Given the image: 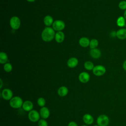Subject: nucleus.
I'll return each instance as SVG.
<instances>
[{
    "label": "nucleus",
    "instance_id": "f257e3e1",
    "mask_svg": "<svg viewBox=\"0 0 126 126\" xmlns=\"http://www.w3.org/2000/svg\"><path fill=\"white\" fill-rule=\"evenodd\" d=\"M55 30L51 27H46L42 32L41 38L45 42H49L55 36Z\"/></svg>",
    "mask_w": 126,
    "mask_h": 126
},
{
    "label": "nucleus",
    "instance_id": "f03ea898",
    "mask_svg": "<svg viewBox=\"0 0 126 126\" xmlns=\"http://www.w3.org/2000/svg\"><path fill=\"white\" fill-rule=\"evenodd\" d=\"M23 102V99L21 97L15 96L9 100V105L13 108L18 109L22 107Z\"/></svg>",
    "mask_w": 126,
    "mask_h": 126
},
{
    "label": "nucleus",
    "instance_id": "7ed1b4c3",
    "mask_svg": "<svg viewBox=\"0 0 126 126\" xmlns=\"http://www.w3.org/2000/svg\"><path fill=\"white\" fill-rule=\"evenodd\" d=\"M96 123L99 126H108L109 124V118L105 114H101L97 117Z\"/></svg>",
    "mask_w": 126,
    "mask_h": 126
},
{
    "label": "nucleus",
    "instance_id": "20e7f679",
    "mask_svg": "<svg viewBox=\"0 0 126 126\" xmlns=\"http://www.w3.org/2000/svg\"><path fill=\"white\" fill-rule=\"evenodd\" d=\"M40 116L39 112L36 110H32L29 112L28 118L30 121L33 123L38 122L40 120Z\"/></svg>",
    "mask_w": 126,
    "mask_h": 126
},
{
    "label": "nucleus",
    "instance_id": "39448f33",
    "mask_svg": "<svg viewBox=\"0 0 126 126\" xmlns=\"http://www.w3.org/2000/svg\"><path fill=\"white\" fill-rule=\"evenodd\" d=\"M106 72L105 67L102 65H97L94 66L93 69V73L97 76L103 75Z\"/></svg>",
    "mask_w": 126,
    "mask_h": 126
},
{
    "label": "nucleus",
    "instance_id": "423d86ee",
    "mask_svg": "<svg viewBox=\"0 0 126 126\" xmlns=\"http://www.w3.org/2000/svg\"><path fill=\"white\" fill-rule=\"evenodd\" d=\"M20 20L17 16H13L10 20V27L14 30L18 29L20 26Z\"/></svg>",
    "mask_w": 126,
    "mask_h": 126
},
{
    "label": "nucleus",
    "instance_id": "0eeeda50",
    "mask_svg": "<svg viewBox=\"0 0 126 126\" xmlns=\"http://www.w3.org/2000/svg\"><path fill=\"white\" fill-rule=\"evenodd\" d=\"M3 99L6 100H10L13 97V92L11 90L5 88L4 89L1 93Z\"/></svg>",
    "mask_w": 126,
    "mask_h": 126
},
{
    "label": "nucleus",
    "instance_id": "6e6552de",
    "mask_svg": "<svg viewBox=\"0 0 126 126\" xmlns=\"http://www.w3.org/2000/svg\"><path fill=\"white\" fill-rule=\"evenodd\" d=\"M65 27L64 23L61 20H56L53 23V29L56 31H61Z\"/></svg>",
    "mask_w": 126,
    "mask_h": 126
},
{
    "label": "nucleus",
    "instance_id": "1a4fd4ad",
    "mask_svg": "<svg viewBox=\"0 0 126 126\" xmlns=\"http://www.w3.org/2000/svg\"><path fill=\"white\" fill-rule=\"evenodd\" d=\"M39 114L40 117H41L42 119H47L50 116V112L49 109L47 107L44 106L41 107L39 110Z\"/></svg>",
    "mask_w": 126,
    "mask_h": 126
},
{
    "label": "nucleus",
    "instance_id": "9d476101",
    "mask_svg": "<svg viewBox=\"0 0 126 126\" xmlns=\"http://www.w3.org/2000/svg\"><path fill=\"white\" fill-rule=\"evenodd\" d=\"M78 78L81 83H86L90 80V76L88 73L86 72H82L79 75Z\"/></svg>",
    "mask_w": 126,
    "mask_h": 126
},
{
    "label": "nucleus",
    "instance_id": "9b49d317",
    "mask_svg": "<svg viewBox=\"0 0 126 126\" xmlns=\"http://www.w3.org/2000/svg\"><path fill=\"white\" fill-rule=\"evenodd\" d=\"M116 37L121 40L126 39V29L123 28L119 29L116 32Z\"/></svg>",
    "mask_w": 126,
    "mask_h": 126
},
{
    "label": "nucleus",
    "instance_id": "f8f14e48",
    "mask_svg": "<svg viewBox=\"0 0 126 126\" xmlns=\"http://www.w3.org/2000/svg\"><path fill=\"white\" fill-rule=\"evenodd\" d=\"M22 107L25 111L30 112L33 110L32 109L33 107V104L30 100H26L23 102Z\"/></svg>",
    "mask_w": 126,
    "mask_h": 126
},
{
    "label": "nucleus",
    "instance_id": "ddd939ff",
    "mask_svg": "<svg viewBox=\"0 0 126 126\" xmlns=\"http://www.w3.org/2000/svg\"><path fill=\"white\" fill-rule=\"evenodd\" d=\"M83 121L87 125H90L94 122L93 117L90 114H85L83 116Z\"/></svg>",
    "mask_w": 126,
    "mask_h": 126
},
{
    "label": "nucleus",
    "instance_id": "4468645a",
    "mask_svg": "<svg viewBox=\"0 0 126 126\" xmlns=\"http://www.w3.org/2000/svg\"><path fill=\"white\" fill-rule=\"evenodd\" d=\"M90 55L94 59H98L101 56V52L97 48L92 49L90 51Z\"/></svg>",
    "mask_w": 126,
    "mask_h": 126
},
{
    "label": "nucleus",
    "instance_id": "2eb2a0df",
    "mask_svg": "<svg viewBox=\"0 0 126 126\" xmlns=\"http://www.w3.org/2000/svg\"><path fill=\"white\" fill-rule=\"evenodd\" d=\"M58 94L61 96L63 97L66 96L68 93V88L65 86H62L59 88L58 90Z\"/></svg>",
    "mask_w": 126,
    "mask_h": 126
},
{
    "label": "nucleus",
    "instance_id": "dca6fc26",
    "mask_svg": "<svg viewBox=\"0 0 126 126\" xmlns=\"http://www.w3.org/2000/svg\"><path fill=\"white\" fill-rule=\"evenodd\" d=\"M78 63V61L77 58L72 57L70 58L67 62V64L68 66L70 68H74L76 67Z\"/></svg>",
    "mask_w": 126,
    "mask_h": 126
},
{
    "label": "nucleus",
    "instance_id": "f3484780",
    "mask_svg": "<svg viewBox=\"0 0 126 126\" xmlns=\"http://www.w3.org/2000/svg\"><path fill=\"white\" fill-rule=\"evenodd\" d=\"M116 24L118 27L122 28L125 27L126 24V20L123 16H120L118 17L116 20Z\"/></svg>",
    "mask_w": 126,
    "mask_h": 126
},
{
    "label": "nucleus",
    "instance_id": "a211bd4d",
    "mask_svg": "<svg viewBox=\"0 0 126 126\" xmlns=\"http://www.w3.org/2000/svg\"><path fill=\"white\" fill-rule=\"evenodd\" d=\"M55 40L58 43H62L64 39V34L62 31H59L56 33Z\"/></svg>",
    "mask_w": 126,
    "mask_h": 126
},
{
    "label": "nucleus",
    "instance_id": "6ab92c4d",
    "mask_svg": "<svg viewBox=\"0 0 126 126\" xmlns=\"http://www.w3.org/2000/svg\"><path fill=\"white\" fill-rule=\"evenodd\" d=\"M90 41L89 39L86 37H81L79 41V43L80 45L83 47H87L90 45Z\"/></svg>",
    "mask_w": 126,
    "mask_h": 126
},
{
    "label": "nucleus",
    "instance_id": "aec40b11",
    "mask_svg": "<svg viewBox=\"0 0 126 126\" xmlns=\"http://www.w3.org/2000/svg\"><path fill=\"white\" fill-rule=\"evenodd\" d=\"M43 22L44 24L47 26V27L50 26L53 23V18L50 15L46 16L43 19Z\"/></svg>",
    "mask_w": 126,
    "mask_h": 126
},
{
    "label": "nucleus",
    "instance_id": "412c9836",
    "mask_svg": "<svg viewBox=\"0 0 126 126\" xmlns=\"http://www.w3.org/2000/svg\"><path fill=\"white\" fill-rule=\"evenodd\" d=\"M8 61V57L6 54L4 52H1L0 53V63H6Z\"/></svg>",
    "mask_w": 126,
    "mask_h": 126
},
{
    "label": "nucleus",
    "instance_id": "4be33fe9",
    "mask_svg": "<svg viewBox=\"0 0 126 126\" xmlns=\"http://www.w3.org/2000/svg\"><path fill=\"white\" fill-rule=\"evenodd\" d=\"M84 67L86 69L88 70H93L94 67V65L93 63L90 61H87L84 63Z\"/></svg>",
    "mask_w": 126,
    "mask_h": 126
},
{
    "label": "nucleus",
    "instance_id": "5701e85b",
    "mask_svg": "<svg viewBox=\"0 0 126 126\" xmlns=\"http://www.w3.org/2000/svg\"><path fill=\"white\" fill-rule=\"evenodd\" d=\"M98 45V41L96 39H93L90 41V47L91 49H94L96 48V47Z\"/></svg>",
    "mask_w": 126,
    "mask_h": 126
},
{
    "label": "nucleus",
    "instance_id": "b1692460",
    "mask_svg": "<svg viewBox=\"0 0 126 126\" xmlns=\"http://www.w3.org/2000/svg\"><path fill=\"white\" fill-rule=\"evenodd\" d=\"M37 103L38 106L41 107L45 106L46 104V100L44 98L42 97H39L37 100Z\"/></svg>",
    "mask_w": 126,
    "mask_h": 126
},
{
    "label": "nucleus",
    "instance_id": "393cba45",
    "mask_svg": "<svg viewBox=\"0 0 126 126\" xmlns=\"http://www.w3.org/2000/svg\"><path fill=\"white\" fill-rule=\"evenodd\" d=\"M118 7L121 10L124 11L126 10V0H123L120 1L118 4Z\"/></svg>",
    "mask_w": 126,
    "mask_h": 126
},
{
    "label": "nucleus",
    "instance_id": "a878e982",
    "mask_svg": "<svg viewBox=\"0 0 126 126\" xmlns=\"http://www.w3.org/2000/svg\"><path fill=\"white\" fill-rule=\"evenodd\" d=\"M3 69L6 72H9L12 69V66L10 63H6L3 66Z\"/></svg>",
    "mask_w": 126,
    "mask_h": 126
},
{
    "label": "nucleus",
    "instance_id": "bb28decb",
    "mask_svg": "<svg viewBox=\"0 0 126 126\" xmlns=\"http://www.w3.org/2000/svg\"><path fill=\"white\" fill-rule=\"evenodd\" d=\"M38 126H48V123L46 119H40L38 122Z\"/></svg>",
    "mask_w": 126,
    "mask_h": 126
},
{
    "label": "nucleus",
    "instance_id": "cd10ccee",
    "mask_svg": "<svg viewBox=\"0 0 126 126\" xmlns=\"http://www.w3.org/2000/svg\"><path fill=\"white\" fill-rule=\"evenodd\" d=\"M68 126H78V125L76 122L74 121H71L68 123Z\"/></svg>",
    "mask_w": 126,
    "mask_h": 126
},
{
    "label": "nucleus",
    "instance_id": "c85d7f7f",
    "mask_svg": "<svg viewBox=\"0 0 126 126\" xmlns=\"http://www.w3.org/2000/svg\"><path fill=\"white\" fill-rule=\"evenodd\" d=\"M122 67H123V68L125 71H126V60L124 62V63H123V65H122Z\"/></svg>",
    "mask_w": 126,
    "mask_h": 126
},
{
    "label": "nucleus",
    "instance_id": "c756f323",
    "mask_svg": "<svg viewBox=\"0 0 126 126\" xmlns=\"http://www.w3.org/2000/svg\"><path fill=\"white\" fill-rule=\"evenodd\" d=\"M110 35H111V36H112L113 37H116V32H115V31L111 32L110 33Z\"/></svg>",
    "mask_w": 126,
    "mask_h": 126
},
{
    "label": "nucleus",
    "instance_id": "7c9ffc66",
    "mask_svg": "<svg viewBox=\"0 0 126 126\" xmlns=\"http://www.w3.org/2000/svg\"><path fill=\"white\" fill-rule=\"evenodd\" d=\"M123 16L124 17V18H125V19L126 20V10H125L124 11V14H123Z\"/></svg>",
    "mask_w": 126,
    "mask_h": 126
},
{
    "label": "nucleus",
    "instance_id": "2f4dec72",
    "mask_svg": "<svg viewBox=\"0 0 126 126\" xmlns=\"http://www.w3.org/2000/svg\"><path fill=\"white\" fill-rule=\"evenodd\" d=\"M0 89H1L2 87V80L1 79L0 80Z\"/></svg>",
    "mask_w": 126,
    "mask_h": 126
},
{
    "label": "nucleus",
    "instance_id": "473e14b6",
    "mask_svg": "<svg viewBox=\"0 0 126 126\" xmlns=\"http://www.w3.org/2000/svg\"><path fill=\"white\" fill-rule=\"evenodd\" d=\"M29 2H33L35 0H27Z\"/></svg>",
    "mask_w": 126,
    "mask_h": 126
},
{
    "label": "nucleus",
    "instance_id": "72a5a7b5",
    "mask_svg": "<svg viewBox=\"0 0 126 126\" xmlns=\"http://www.w3.org/2000/svg\"><path fill=\"white\" fill-rule=\"evenodd\" d=\"M88 126L87 125H82V126Z\"/></svg>",
    "mask_w": 126,
    "mask_h": 126
},
{
    "label": "nucleus",
    "instance_id": "f704fd0d",
    "mask_svg": "<svg viewBox=\"0 0 126 126\" xmlns=\"http://www.w3.org/2000/svg\"><path fill=\"white\" fill-rule=\"evenodd\" d=\"M99 126L97 125H94V126Z\"/></svg>",
    "mask_w": 126,
    "mask_h": 126
},
{
    "label": "nucleus",
    "instance_id": "c9c22d12",
    "mask_svg": "<svg viewBox=\"0 0 126 126\" xmlns=\"http://www.w3.org/2000/svg\"><path fill=\"white\" fill-rule=\"evenodd\" d=\"M125 28L126 29V25H125Z\"/></svg>",
    "mask_w": 126,
    "mask_h": 126
}]
</instances>
